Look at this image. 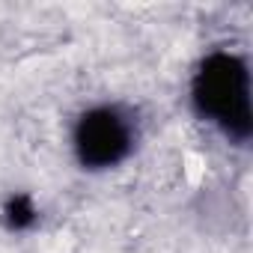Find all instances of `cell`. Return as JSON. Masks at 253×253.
<instances>
[{"label":"cell","instance_id":"cell-1","mask_svg":"<svg viewBox=\"0 0 253 253\" xmlns=\"http://www.w3.org/2000/svg\"><path fill=\"white\" fill-rule=\"evenodd\" d=\"M194 107L232 140H247L250 119V75L241 57L217 51L206 57L191 84Z\"/></svg>","mask_w":253,"mask_h":253},{"label":"cell","instance_id":"cell-2","mask_svg":"<svg viewBox=\"0 0 253 253\" xmlns=\"http://www.w3.org/2000/svg\"><path fill=\"white\" fill-rule=\"evenodd\" d=\"M131 149H134V122L125 110L113 104L86 110L75 125V155L89 170L116 167Z\"/></svg>","mask_w":253,"mask_h":253},{"label":"cell","instance_id":"cell-3","mask_svg":"<svg viewBox=\"0 0 253 253\" xmlns=\"http://www.w3.org/2000/svg\"><path fill=\"white\" fill-rule=\"evenodd\" d=\"M6 220H9L12 229H24V226H30V223L36 220V209H33V203H30L27 197H12V200L6 203Z\"/></svg>","mask_w":253,"mask_h":253}]
</instances>
